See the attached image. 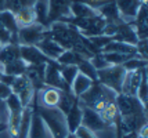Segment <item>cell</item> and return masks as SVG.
<instances>
[{"mask_svg": "<svg viewBox=\"0 0 148 138\" xmlns=\"http://www.w3.org/2000/svg\"><path fill=\"white\" fill-rule=\"evenodd\" d=\"M36 97H38V102L40 99L39 105L46 106V108H57L60 97H61V90L45 86L43 88H40L39 91H36Z\"/></svg>", "mask_w": 148, "mask_h": 138, "instance_id": "15", "label": "cell"}, {"mask_svg": "<svg viewBox=\"0 0 148 138\" xmlns=\"http://www.w3.org/2000/svg\"><path fill=\"white\" fill-rule=\"evenodd\" d=\"M75 99H76V97L73 95V92L71 90H65V91L61 90V97H60V101H58L57 109H60L64 115H66V112L71 109V106Z\"/></svg>", "mask_w": 148, "mask_h": 138, "instance_id": "30", "label": "cell"}, {"mask_svg": "<svg viewBox=\"0 0 148 138\" xmlns=\"http://www.w3.org/2000/svg\"><path fill=\"white\" fill-rule=\"evenodd\" d=\"M31 120H32V105H28L22 111L21 122L17 131V138H28L29 128H31Z\"/></svg>", "mask_w": 148, "mask_h": 138, "instance_id": "24", "label": "cell"}, {"mask_svg": "<svg viewBox=\"0 0 148 138\" xmlns=\"http://www.w3.org/2000/svg\"><path fill=\"white\" fill-rule=\"evenodd\" d=\"M122 133V131H121ZM121 138H137V133H129V134H122Z\"/></svg>", "mask_w": 148, "mask_h": 138, "instance_id": "43", "label": "cell"}, {"mask_svg": "<svg viewBox=\"0 0 148 138\" xmlns=\"http://www.w3.org/2000/svg\"><path fill=\"white\" fill-rule=\"evenodd\" d=\"M60 73H61L62 80L71 87L72 82L75 80V77H76V75L79 73V71H77V66H75V65H61Z\"/></svg>", "mask_w": 148, "mask_h": 138, "instance_id": "33", "label": "cell"}, {"mask_svg": "<svg viewBox=\"0 0 148 138\" xmlns=\"http://www.w3.org/2000/svg\"><path fill=\"white\" fill-rule=\"evenodd\" d=\"M84 57L73 50H64V53L57 58V62L60 65H75L76 66Z\"/></svg>", "mask_w": 148, "mask_h": 138, "instance_id": "28", "label": "cell"}, {"mask_svg": "<svg viewBox=\"0 0 148 138\" xmlns=\"http://www.w3.org/2000/svg\"><path fill=\"white\" fill-rule=\"evenodd\" d=\"M21 58L19 55V44L17 43H8L0 47V71L4 65H8L14 61Z\"/></svg>", "mask_w": 148, "mask_h": 138, "instance_id": "19", "label": "cell"}, {"mask_svg": "<svg viewBox=\"0 0 148 138\" xmlns=\"http://www.w3.org/2000/svg\"><path fill=\"white\" fill-rule=\"evenodd\" d=\"M60 68L61 65L58 64L57 61H51L46 65L45 69V86L49 87H54L58 90H71V87L65 83L62 77H61V73H60Z\"/></svg>", "mask_w": 148, "mask_h": 138, "instance_id": "9", "label": "cell"}, {"mask_svg": "<svg viewBox=\"0 0 148 138\" xmlns=\"http://www.w3.org/2000/svg\"><path fill=\"white\" fill-rule=\"evenodd\" d=\"M115 105L118 113H119V118L133 116V115H138V113H147V108L138 101L137 97L127 95L123 92L116 94Z\"/></svg>", "mask_w": 148, "mask_h": 138, "instance_id": "5", "label": "cell"}, {"mask_svg": "<svg viewBox=\"0 0 148 138\" xmlns=\"http://www.w3.org/2000/svg\"><path fill=\"white\" fill-rule=\"evenodd\" d=\"M136 51L140 58L147 59V39H138L136 43Z\"/></svg>", "mask_w": 148, "mask_h": 138, "instance_id": "40", "label": "cell"}, {"mask_svg": "<svg viewBox=\"0 0 148 138\" xmlns=\"http://www.w3.org/2000/svg\"><path fill=\"white\" fill-rule=\"evenodd\" d=\"M0 22L8 32L11 33L14 40L17 41V33H18L19 28L18 24H17V20H15V15L13 13H10V11H7V10H3V11H0Z\"/></svg>", "mask_w": 148, "mask_h": 138, "instance_id": "25", "label": "cell"}, {"mask_svg": "<svg viewBox=\"0 0 148 138\" xmlns=\"http://www.w3.org/2000/svg\"><path fill=\"white\" fill-rule=\"evenodd\" d=\"M32 105V104H31ZM29 138H49L47 131H46V126L43 120L40 119L38 112L33 109L32 106V120H31V128H29Z\"/></svg>", "mask_w": 148, "mask_h": 138, "instance_id": "21", "label": "cell"}, {"mask_svg": "<svg viewBox=\"0 0 148 138\" xmlns=\"http://www.w3.org/2000/svg\"><path fill=\"white\" fill-rule=\"evenodd\" d=\"M136 35L138 39H147L148 36V14H147V1H144L138 11L136 14L134 20L132 21Z\"/></svg>", "mask_w": 148, "mask_h": 138, "instance_id": "14", "label": "cell"}, {"mask_svg": "<svg viewBox=\"0 0 148 138\" xmlns=\"http://www.w3.org/2000/svg\"><path fill=\"white\" fill-rule=\"evenodd\" d=\"M0 43L1 44H8V43H17L14 37L11 36V33L7 31L6 28L1 25V22H0ZM18 44V43H17Z\"/></svg>", "mask_w": 148, "mask_h": 138, "instance_id": "39", "label": "cell"}, {"mask_svg": "<svg viewBox=\"0 0 148 138\" xmlns=\"http://www.w3.org/2000/svg\"><path fill=\"white\" fill-rule=\"evenodd\" d=\"M94 83V80H91L90 77H87V76H84L83 73H77L75 80L72 82L71 84V91L73 92V95L79 98L80 95H83L84 92L87 91L89 88H90L91 86Z\"/></svg>", "mask_w": 148, "mask_h": 138, "instance_id": "22", "label": "cell"}, {"mask_svg": "<svg viewBox=\"0 0 148 138\" xmlns=\"http://www.w3.org/2000/svg\"><path fill=\"white\" fill-rule=\"evenodd\" d=\"M75 138H76V137H75Z\"/></svg>", "mask_w": 148, "mask_h": 138, "instance_id": "50", "label": "cell"}, {"mask_svg": "<svg viewBox=\"0 0 148 138\" xmlns=\"http://www.w3.org/2000/svg\"><path fill=\"white\" fill-rule=\"evenodd\" d=\"M97 14L98 13L96 10H93L87 4L82 3L80 0H73V3L71 4V17L82 18V17H93V15H97Z\"/></svg>", "mask_w": 148, "mask_h": 138, "instance_id": "26", "label": "cell"}, {"mask_svg": "<svg viewBox=\"0 0 148 138\" xmlns=\"http://www.w3.org/2000/svg\"><path fill=\"white\" fill-rule=\"evenodd\" d=\"M47 35H49V27L33 22L31 25L19 28L17 33V41L19 46H36Z\"/></svg>", "mask_w": 148, "mask_h": 138, "instance_id": "4", "label": "cell"}, {"mask_svg": "<svg viewBox=\"0 0 148 138\" xmlns=\"http://www.w3.org/2000/svg\"><path fill=\"white\" fill-rule=\"evenodd\" d=\"M90 59V62L93 64V66L96 68L97 71L98 69H104V68H107V66H110V64L105 61V58H104V55H103V53H97V54H94L91 58H89Z\"/></svg>", "mask_w": 148, "mask_h": 138, "instance_id": "37", "label": "cell"}, {"mask_svg": "<svg viewBox=\"0 0 148 138\" xmlns=\"http://www.w3.org/2000/svg\"><path fill=\"white\" fill-rule=\"evenodd\" d=\"M76 66H77V71L80 73H83L84 76H87V77H90L91 80L97 82V69L93 66V64L90 62V59L83 58Z\"/></svg>", "mask_w": 148, "mask_h": 138, "instance_id": "32", "label": "cell"}, {"mask_svg": "<svg viewBox=\"0 0 148 138\" xmlns=\"http://www.w3.org/2000/svg\"><path fill=\"white\" fill-rule=\"evenodd\" d=\"M65 138H75V134H72V133H69V134H68V135H66Z\"/></svg>", "mask_w": 148, "mask_h": 138, "instance_id": "47", "label": "cell"}, {"mask_svg": "<svg viewBox=\"0 0 148 138\" xmlns=\"http://www.w3.org/2000/svg\"><path fill=\"white\" fill-rule=\"evenodd\" d=\"M147 69H140V71H126V75L123 77V83H122V90L121 92L123 94H127V95H134L137 94L138 90V86L141 83L143 75Z\"/></svg>", "mask_w": 148, "mask_h": 138, "instance_id": "13", "label": "cell"}, {"mask_svg": "<svg viewBox=\"0 0 148 138\" xmlns=\"http://www.w3.org/2000/svg\"><path fill=\"white\" fill-rule=\"evenodd\" d=\"M36 47L45 54L47 58L51 59V61H57L58 57L64 53V48L60 46L56 40H53L50 37V32H49V35L46 37H43V39L39 41L38 44H36Z\"/></svg>", "mask_w": 148, "mask_h": 138, "instance_id": "16", "label": "cell"}, {"mask_svg": "<svg viewBox=\"0 0 148 138\" xmlns=\"http://www.w3.org/2000/svg\"><path fill=\"white\" fill-rule=\"evenodd\" d=\"M112 127H115L116 130V138H121L122 137V133H121V127H119V116L116 118V120L114 122V126Z\"/></svg>", "mask_w": 148, "mask_h": 138, "instance_id": "42", "label": "cell"}, {"mask_svg": "<svg viewBox=\"0 0 148 138\" xmlns=\"http://www.w3.org/2000/svg\"><path fill=\"white\" fill-rule=\"evenodd\" d=\"M36 3V0H6L4 4V10L10 11L13 14H17L21 10L25 8H32Z\"/></svg>", "mask_w": 148, "mask_h": 138, "instance_id": "27", "label": "cell"}, {"mask_svg": "<svg viewBox=\"0 0 148 138\" xmlns=\"http://www.w3.org/2000/svg\"><path fill=\"white\" fill-rule=\"evenodd\" d=\"M87 39L90 40L91 44L96 47L100 53H101V50H103L104 47L107 46L110 41H112V37H111V36H107V35H97V36H90V37H87Z\"/></svg>", "mask_w": 148, "mask_h": 138, "instance_id": "36", "label": "cell"}, {"mask_svg": "<svg viewBox=\"0 0 148 138\" xmlns=\"http://www.w3.org/2000/svg\"><path fill=\"white\" fill-rule=\"evenodd\" d=\"M19 55L26 65H46L51 62L36 46H19Z\"/></svg>", "mask_w": 148, "mask_h": 138, "instance_id": "10", "label": "cell"}, {"mask_svg": "<svg viewBox=\"0 0 148 138\" xmlns=\"http://www.w3.org/2000/svg\"><path fill=\"white\" fill-rule=\"evenodd\" d=\"M11 138H17V137H14V135H11Z\"/></svg>", "mask_w": 148, "mask_h": 138, "instance_id": "48", "label": "cell"}, {"mask_svg": "<svg viewBox=\"0 0 148 138\" xmlns=\"http://www.w3.org/2000/svg\"><path fill=\"white\" fill-rule=\"evenodd\" d=\"M26 66L28 65L19 58L17 61L11 62V64H8V65H4L3 69H1V72L4 75H7V76H18V75H24L25 73Z\"/></svg>", "mask_w": 148, "mask_h": 138, "instance_id": "29", "label": "cell"}, {"mask_svg": "<svg viewBox=\"0 0 148 138\" xmlns=\"http://www.w3.org/2000/svg\"><path fill=\"white\" fill-rule=\"evenodd\" d=\"M112 40L136 46V43L138 41V37L136 35V31H134V28H133V25H132V22L122 21V22L116 24L114 35H112Z\"/></svg>", "mask_w": 148, "mask_h": 138, "instance_id": "11", "label": "cell"}, {"mask_svg": "<svg viewBox=\"0 0 148 138\" xmlns=\"http://www.w3.org/2000/svg\"><path fill=\"white\" fill-rule=\"evenodd\" d=\"M97 13L105 20L107 24H119V22H122V18H121L119 11L116 8L115 0H110L107 4L101 6L97 10Z\"/></svg>", "mask_w": 148, "mask_h": 138, "instance_id": "20", "label": "cell"}, {"mask_svg": "<svg viewBox=\"0 0 148 138\" xmlns=\"http://www.w3.org/2000/svg\"><path fill=\"white\" fill-rule=\"evenodd\" d=\"M80 105H82V104H80ZM82 126L94 133L104 131V130H108L111 127V126L100 116L98 112H96L94 109H91V108L84 106V105H82Z\"/></svg>", "mask_w": 148, "mask_h": 138, "instance_id": "8", "label": "cell"}, {"mask_svg": "<svg viewBox=\"0 0 148 138\" xmlns=\"http://www.w3.org/2000/svg\"><path fill=\"white\" fill-rule=\"evenodd\" d=\"M15 15V20L18 24V28L26 27V25H31L35 22V13H33V7L32 8H25V10H21L18 11Z\"/></svg>", "mask_w": 148, "mask_h": 138, "instance_id": "31", "label": "cell"}, {"mask_svg": "<svg viewBox=\"0 0 148 138\" xmlns=\"http://www.w3.org/2000/svg\"><path fill=\"white\" fill-rule=\"evenodd\" d=\"M73 134H75V137H76V138H98L97 133L91 131V130L86 128V127H83V126L77 127L76 131L73 133Z\"/></svg>", "mask_w": 148, "mask_h": 138, "instance_id": "38", "label": "cell"}, {"mask_svg": "<svg viewBox=\"0 0 148 138\" xmlns=\"http://www.w3.org/2000/svg\"><path fill=\"white\" fill-rule=\"evenodd\" d=\"M72 3L73 0H47V27L71 17Z\"/></svg>", "mask_w": 148, "mask_h": 138, "instance_id": "7", "label": "cell"}, {"mask_svg": "<svg viewBox=\"0 0 148 138\" xmlns=\"http://www.w3.org/2000/svg\"><path fill=\"white\" fill-rule=\"evenodd\" d=\"M6 130H7V124H4V123H1V122H0V133L6 131Z\"/></svg>", "mask_w": 148, "mask_h": 138, "instance_id": "44", "label": "cell"}, {"mask_svg": "<svg viewBox=\"0 0 148 138\" xmlns=\"http://www.w3.org/2000/svg\"><path fill=\"white\" fill-rule=\"evenodd\" d=\"M32 106L38 112L40 119L43 120L51 138H65L69 134L68 127H66V122H65V115L57 108H46V106L39 105L36 92H35V97L32 99Z\"/></svg>", "mask_w": 148, "mask_h": 138, "instance_id": "1", "label": "cell"}, {"mask_svg": "<svg viewBox=\"0 0 148 138\" xmlns=\"http://www.w3.org/2000/svg\"><path fill=\"white\" fill-rule=\"evenodd\" d=\"M147 95H148V90H147V71H145L144 75H143L141 83H140V86H138L137 94H136V97L138 98V101H140L145 108H147V101H148Z\"/></svg>", "mask_w": 148, "mask_h": 138, "instance_id": "35", "label": "cell"}, {"mask_svg": "<svg viewBox=\"0 0 148 138\" xmlns=\"http://www.w3.org/2000/svg\"><path fill=\"white\" fill-rule=\"evenodd\" d=\"M4 76H6V75L0 71V82H3V80H4Z\"/></svg>", "mask_w": 148, "mask_h": 138, "instance_id": "46", "label": "cell"}, {"mask_svg": "<svg viewBox=\"0 0 148 138\" xmlns=\"http://www.w3.org/2000/svg\"><path fill=\"white\" fill-rule=\"evenodd\" d=\"M123 68L126 71H140V69H147V59L140 58L138 55H134L129 58L125 64H123Z\"/></svg>", "mask_w": 148, "mask_h": 138, "instance_id": "34", "label": "cell"}, {"mask_svg": "<svg viewBox=\"0 0 148 138\" xmlns=\"http://www.w3.org/2000/svg\"><path fill=\"white\" fill-rule=\"evenodd\" d=\"M10 94H11L10 86L6 84V83H3V82H0V101H4Z\"/></svg>", "mask_w": 148, "mask_h": 138, "instance_id": "41", "label": "cell"}, {"mask_svg": "<svg viewBox=\"0 0 148 138\" xmlns=\"http://www.w3.org/2000/svg\"><path fill=\"white\" fill-rule=\"evenodd\" d=\"M1 46H3V44H1V43H0V47H1Z\"/></svg>", "mask_w": 148, "mask_h": 138, "instance_id": "49", "label": "cell"}, {"mask_svg": "<svg viewBox=\"0 0 148 138\" xmlns=\"http://www.w3.org/2000/svg\"><path fill=\"white\" fill-rule=\"evenodd\" d=\"M125 75H126V69L122 65H110L104 69L97 71V82L111 88L116 94H119L122 90Z\"/></svg>", "mask_w": 148, "mask_h": 138, "instance_id": "3", "label": "cell"}, {"mask_svg": "<svg viewBox=\"0 0 148 138\" xmlns=\"http://www.w3.org/2000/svg\"><path fill=\"white\" fill-rule=\"evenodd\" d=\"M65 122H66L68 131L72 133V134L76 131L77 127L82 126V105H80L79 98H76L73 101L71 109L66 112V115H65Z\"/></svg>", "mask_w": 148, "mask_h": 138, "instance_id": "18", "label": "cell"}, {"mask_svg": "<svg viewBox=\"0 0 148 138\" xmlns=\"http://www.w3.org/2000/svg\"><path fill=\"white\" fill-rule=\"evenodd\" d=\"M4 4H6V0H0V11L4 10Z\"/></svg>", "mask_w": 148, "mask_h": 138, "instance_id": "45", "label": "cell"}, {"mask_svg": "<svg viewBox=\"0 0 148 138\" xmlns=\"http://www.w3.org/2000/svg\"><path fill=\"white\" fill-rule=\"evenodd\" d=\"M144 1H147V0H115L116 8L119 11L122 21L132 22Z\"/></svg>", "mask_w": 148, "mask_h": 138, "instance_id": "12", "label": "cell"}, {"mask_svg": "<svg viewBox=\"0 0 148 138\" xmlns=\"http://www.w3.org/2000/svg\"><path fill=\"white\" fill-rule=\"evenodd\" d=\"M10 88H11V92L18 97V99L24 106H28L32 104V99L36 91L33 90L31 82L25 75L13 76V79L10 82Z\"/></svg>", "mask_w": 148, "mask_h": 138, "instance_id": "6", "label": "cell"}, {"mask_svg": "<svg viewBox=\"0 0 148 138\" xmlns=\"http://www.w3.org/2000/svg\"><path fill=\"white\" fill-rule=\"evenodd\" d=\"M116 92L112 91L111 88L103 86L98 82H94L93 86L83 95L79 97L80 104L84 106H89L91 109H94L96 112H103L107 106L115 104Z\"/></svg>", "mask_w": 148, "mask_h": 138, "instance_id": "2", "label": "cell"}, {"mask_svg": "<svg viewBox=\"0 0 148 138\" xmlns=\"http://www.w3.org/2000/svg\"><path fill=\"white\" fill-rule=\"evenodd\" d=\"M101 53H118V54H125V55H137L136 46L126 44V43H122V41H116V40L110 41L101 50Z\"/></svg>", "mask_w": 148, "mask_h": 138, "instance_id": "23", "label": "cell"}, {"mask_svg": "<svg viewBox=\"0 0 148 138\" xmlns=\"http://www.w3.org/2000/svg\"><path fill=\"white\" fill-rule=\"evenodd\" d=\"M46 65H47V64H46ZM46 65H28L26 66L24 75L29 79V82H31V84H32L35 91H39L40 88L45 87Z\"/></svg>", "mask_w": 148, "mask_h": 138, "instance_id": "17", "label": "cell"}]
</instances>
